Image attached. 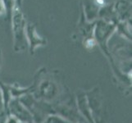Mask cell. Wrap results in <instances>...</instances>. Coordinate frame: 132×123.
I'll return each instance as SVG.
<instances>
[{
  "instance_id": "cell-1",
  "label": "cell",
  "mask_w": 132,
  "mask_h": 123,
  "mask_svg": "<svg viewBox=\"0 0 132 123\" xmlns=\"http://www.w3.org/2000/svg\"><path fill=\"white\" fill-rule=\"evenodd\" d=\"M97 2H98V3H99V4H103V2H104V0H97Z\"/></svg>"
}]
</instances>
